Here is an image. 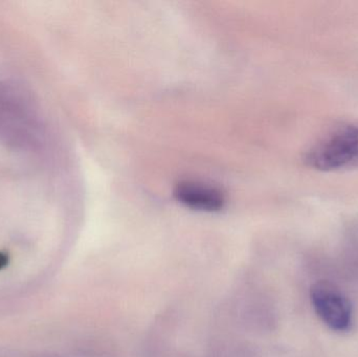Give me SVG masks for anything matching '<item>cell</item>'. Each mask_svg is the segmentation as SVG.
I'll return each mask as SVG.
<instances>
[{
	"label": "cell",
	"instance_id": "3",
	"mask_svg": "<svg viewBox=\"0 0 358 357\" xmlns=\"http://www.w3.org/2000/svg\"><path fill=\"white\" fill-rule=\"evenodd\" d=\"M310 300L315 314L331 330L345 333L350 329L352 304L336 284L330 281H317L311 286Z\"/></svg>",
	"mask_w": 358,
	"mask_h": 357
},
{
	"label": "cell",
	"instance_id": "4",
	"mask_svg": "<svg viewBox=\"0 0 358 357\" xmlns=\"http://www.w3.org/2000/svg\"><path fill=\"white\" fill-rule=\"evenodd\" d=\"M174 196L185 207L198 211H220L225 205L224 193L218 188L187 180L176 184Z\"/></svg>",
	"mask_w": 358,
	"mask_h": 357
},
{
	"label": "cell",
	"instance_id": "5",
	"mask_svg": "<svg viewBox=\"0 0 358 357\" xmlns=\"http://www.w3.org/2000/svg\"><path fill=\"white\" fill-rule=\"evenodd\" d=\"M8 264V255L4 252H0V270H3Z\"/></svg>",
	"mask_w": 358,
	"mask_h": 357
},
{
	"label": "cell",
	"instance_id": "1",
	"mask_svg": "<svg viewBox=\"0 0 358 357\" xmlns=\"http://www.w3.org/2000/svg\"><path fill=\"white\" fill-rule=\"evenodd\" d=\"M41 136L37 108L29 92L0 81V140L16 148L33 146Z\"/></svg>",
	"mask_w": 358,
	"mask_h": 357
},
{
	"label": "cell",
	"instance_id": "2",
	"mask_svg": "<svg viewBox=\"0 0 358 357\" xmlns=\"http://www.w3.org/2000/svg\"><path fill=\"white\" fill-rule=\"evenodd\" d=\"M305 161L319 171H336L358 166V124L344 126L315 145Z\"/></svg>",
	"mask_w": 358,
	"mask_h": 357
}]
</instances>
